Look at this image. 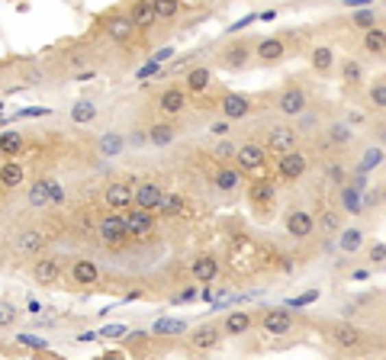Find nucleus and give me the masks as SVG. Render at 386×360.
Instances as JSON below:
<instances>
[{"instance_id":"obj_61","label":"nucleus","mask_w":386,"mask_h":360,"mask_svg":"<svg viewBox=\"0 0 386 360\" xmlns=\"http://www.w3.org/2000/svg\"><path fill=\"white\" fill-rule=\"evenodd\" d=\"M26 312H29V316H39V312H42V306H39V303H36V299H29V309H26Z\"/></svg>"},{"instance_id":"obj_16","label":"nucleus","mask_w":386,"mask_h":360,"mask_svg":"<svg viewBox=\"0 0 386 360\" xmlns=\"http://www.w3.org/2000/svg\"><path fill=\"white\" fill-rule=\"evenodd\" d=\"M187 87H178V84H171L165 87L161 94H158V110L165 113V116H178V113H184L187 110Z\"/></svg>"},{"instance_id":"obj_59","label":"nucleus","mask_w":386,"mask_h":360,"mask_svg":"<svg viewBox=\"0 0 386 360\" xmlns=\"http://www.w3.org/2000/svg\"><path fill=\"white\" fill-rule=\"evenodd\" d=\"M171 55H174V49H161V52H155V62H165Z\"/></svg>"},{"instance_id":"obj_14","label":"nucleus","mask_w":386,"mask_h":360,"mask_svg":"<svg viewBox=\"0 0 386 360\" xmlns=\"http://www.w3.org/2000/svg\"><path fill=\"white\" fill-rule=\"evenodd\" d=\"M219 110H222V119H245V116H251L254 113V100L251 97H245V94H222V100H219Z\"/></svg>"},{"instance_id":"obj_54","label":"nucleus","mask_w":386,"mask_h":360,"mask_svg":"<svg viewBox=\"0 0 386 360\" xmlns=\"http://www.w3.org/2000/svg\"><path fill=\"white\" fill-rule=\"evenodd\" d=\"M123 335H125V325H106L100 331V338H123Z\"/></svg>"},{"instance_id":"obj_39","label":"nucleus","mask_w":386,"mask_h":360,"mask_svg":"<svg viewBox=\"0 0 386 360\" xmlns=\"http://www.w3.org/2000/svg\"><path fill=\"white\" fill-rule=\"evenodd\" d=\"M184 206H187V200H184L180 193H165V196H161L158 212H161L165 219H174V216H180V212H184Z\"/></svg>"},{"instance_id":"obj_13","label":"nucleus","mask_w":386,"mask_h":360,"mask_svg":"<svg viewBox=\"0 0 386 360\" xmlns=\"http://www.w3.org/2000/svg\"><path fill=\"white\" fill-rule=\"evenodd\" d=\"M287 58V42H283L280 36H264L254 42V62L261 64H277Z\"/></svg>"},{"instance_id":"obj_29","label":"nucleus","mask_w":386,"mask_h":360,"mask_svg":"<svg viewBox=\"0 0 386 360\" xmlns=\"http://www.w3.org/2000/svg\"><path fill=\"white\" fill-rule=\"evenodd\" d=\"M13 248H16L20 255H39L42 248H45V235H42L39 229H23V232L16 235Z\"/></svg>"},{"instance_id":"obj_47","label":"nucleus","mask_w":386,"mask_h":360,"mask_svg":"<svg viewBox=\"0 0 386 360\" xmlns=\"http://www.w3.org/2000/svg\"><path fill=\"white\" fill-rule=\"evenodd\" d=\"M315 299H319V290H309V293H303V296L287 299V309H303V306H313Z\"/></svg>"},{"instance_id":"obj_50","label":"nucleus","mask_w":386,"mask_h":360,"mask_svg":"<svg viewBox=\"0 0 386 360\" xmlns=\"http://www.w3.org/2000/svg\"><path fill=\"white\" fill-rule=\"evenodd\" d=\"M155 331L158 335H165V331H174V335H178V331H187V325H184V322H174V318H161L155 325Z\"/></svg>"},{"instance_id":"obj_15","label":"nucleus","mask_w":386,"mask_h":360,"mask_svg":"<svg viewBox=\"0 0 386 360\" xmlns=\"http://www.w3.org/2000/svg\"><path fill=\"white\" fill-rule=\"evenodd\" d=\"M248 203L254 209H271L274 203H277V183L267 177L261 180H251L248 183Z\"/></svg>"},{"instance_id":"obj_41","label":"nucleus","mask_w":386,"mask_h":360,"mask_svg":"<svg viewBox=\"0 0 386 360\" xmlns=\"http://www.w3.org/2000/svg\"><path fill=\"white\" fill-rule=\"evenodd\" d=\"M351 26H354V29H361V32L374 29V26H376V7H364V10H354V13H351Z\"/></svg>"},{"instance_id":"obj_23","label":"nucleus","mask_w":386,"mask_h":360,"mask_svg":"<svg viewBox=\"0 0 386 360\" xmlns=\"http://www.w3.org/2000/svg\"><path fill=\"white\" fill-rule=\"evenodd\" d=\"M190 274L197 283H213L216 277H219V257L213 255H197L193 257V264H190Z\"/></svg>"},{"instance_id":"obj_25","label":"nucleus","mask_w":386,"mask_h":360,"mask_svg":"<svg viewBox=\"0 0 386 360\" xmlns=\"http://www.w3.org/2000/svg\"><path fill=\"white\" fill-rule=\"evenodd\" d=\"M100 280V267L91 261V257H77L71 264V283L77 286H94Z\"/></svg>"},{"instance_id":"obj_28","label":"nucleus","mask_w":386,"mask_h":360,"mask_svg":"<svg viewBox=\"0 0 386 360\" xmlns=\"http://www.w3.org/2000/svg\"><path fill=\"white\" fill-rule=\"evenodd\" d=\"M338 209L348 212V216H361L364 212V193L354 190L351 183L338 187Z\"/></svg>"},{"instance_id":"obj_19","label":"nucleus","mask_w":386,"mask_h":360,"mask_svg":"<svg viewBox=\"0 0 386 360\" xmlns=\"http://www.w3.org/2000/svg\"><path fill=\"white\" fill-rule=\"evenodd\" d=\"M161 196H165V190L158 187L155 180H142L136 187V209H148V212H158V206H161Z\"/></svg>"},{"instance_id":"obj_18","label":"nucleus","mask_w":386,"mask_h":360,"mask_svg":"<svg viewBox=\"0 0 386 360\" xmlns=\"http://www.w3.org/2000/svg\"><path fill=\"white\" fill-rule=\"evenodd\" d=\"M58 277H62V261H58V257L45 255L32 264V280H36L39 286H55L58 283Z\"/></svg>"},{"instance_id":"obj_9","label":"nucleus","mask_w":386,"mask_h":360,"mask_svg":"<svg viewBox=\"0 0 386 360\" xmlns=\"http://www.w3.org/2000/svg\"><path fill=\"white\" fill-rule=\"evenodd\" d=\"M132 203H136V190H132V183H129V180H113V183H106L104 206H110V212L132 209Z\"/></svg>"},{"instance_id":"obj_43","label":"nucleus","mask_w":386,"mask_h":360,"mask_svg":"<svg viewBox=\"0 0 386 360\" xmlns=\"http://www.w3.org/2000/svg\"><path fill=\"white\" fill-rule=\"evenodd\" d=\"M123 136H116V132H106L104 138H100V155H104V158H116V155H119V151H123Z\"/></svg>"},{"instance_id":"obj_7","label":"nucleus","mask_w":386,"mask_h":360,"mask_svg":"<svg viewBox=\"0 0 386 360\" xmlns=\"http://www.w3.org/2000/svg\"><path fill=\"white\" fill-rule=\"evenodd\" d=\"M267 155H271V151L264 149V145L245 142V145L235 149V168H239L241 174H258V170L267 168Z\"/></svg>"},{"instance_id":"obj_40","label":"nucleus","mask_w":386,"mask_h":360,"mask_svg":"<svg viewBox=\"0 0 386 360\" xmlns=\"http://www.w3.org/2000/svg\"><path fill=\"white\" fill-rule=\"evenodd\" d=\"M319 229H322V235H338L345 225H341V209H322V216H319Z\"/></svg>"},{"instance_id":"obj_5","label":"nucleus","mask_w":386,"mask_h":360,"mask_svg":"<svg viewBox=\"0 0 386 360\" xmlns=\"http://www.w3.org/2000/svg\"><path fill=\"white\" fill-rule=\"evenodd\" d=\"M283 232L290 235V238H296V242H306V238H313L315 232H319V222H315V216L309 209H290L287 216H283Z\"/></svg>"},{"instance_id":"obj_3","label":"nucleus","mask_w":386,"mask_h":360,"mask_svg":"<svg viewBox=\"0 0 386 360\" xmlns=\"http://www.w3.org/2000/svg\"><path fill=\"white\" fill-rule=\"evenodd\" d=\"M274 106H277L280 116L300 119V116H306V110H309V94H306V87H300V84H287L280 94H277Z\"/></svg>"},{"instance_id":"obj_49","label":"nucleus","mask_w":386,"mask_h":360,"mask_svg":"<svg viewBox=\"0 0 386 360\" xmlns=\"http://www.w3.org/2000/svg\"><path fill=\"white\" fill-rule=\"evenodd\" d=\"M325 174H328V180H332L335 187H345V183H348V170L341 168V164H328V170H325Z\"/></svg>"},{"instance_id":"obj_2","label":"nucleus","mask_w":386,"mask_h":360,"mask_svg":"<svg viewBox=\"0 0 386 360\" xmlns=\"http://www.w3.org/2000/svg\"><path fill=\"white\" fill-rule=\"evenodd\" d=\"M264 149L271 155H277V158L293 149H300V129L290 126V123H271L264 129Z\"/></svg>"},{"instance_id":"obj_51","label":"nucleus","mask_w":386,"mask_h":360,"mask_svg":"<svg viewBox=\"0 0 386 360\" xmlns=\"http://www.w3.org/2000/svg\"><path fill=\"white\" fill-rule=\"evenodd\" d=\"M16 341H20V344H26V348H39V350L49 348V341H45V338H36V335H29V331L16 335Z\"/></svg>"},{"instance_id":"obj_38","label":"nucleus","mask_w":386,"mask_h":360,"mask_svg":"<svg viewBox=\"0 0 386 360\" xmlns=\"http://www.w3.org/2000/svg\"><path fill=\"white\" fill-rule=\"evenodd\" d=\"M97 119V103H91V100H77V103L71 106V123H77V126H91Z\"/></svg>"},{"instance_id":"obj_42","label":"nucleus","mask_w":386,"mask_h":360,"mask_svg":"<svg viewBox=\"0 0 386 360\" xmlns=\"http://www.w3.org/2000/svg\"><path fill=\"white\" fill-rule=\"evenodd\" d=\"M20 151H23V136L16 129L0 136V155H20Z\"/></svg>"},{"instance_id":"obj_57","label":"nucleus","mask_w":386,"mask_h":360,"mask_svg":"<svg viewBox=\"0 0 386 360\" xmlns=\"http://www.w3.org/2000/svg\"><path fill=\"white\" fill-rule=\"evenodd\" d=\"M190 299H197V290H193V286H187L184 293H178V296H174V303H190Z\"/></svg>"},{"instance_id":"obj_24","label":"nucleus","mask_w":386,"mask_h":360,"mask_svg":"<svg viewBox=\"0 0 386 360\" xmlns=\"http://www.w3.org/2000/svg\"><path fill=\"white\" fill-rule=\"evenodd\" d=\"M129 16H132V23H136V29L148 32L158 23L155 0H132V10H129Z\"/></svg>"},{"instance_id":"obj_26","label":"nucleus","mask_w":386,"mask_h":360,"mask_svg":"<svg viewBox=\"0 0 386 360\" xmlns=\"http://www.w3.org/2000/svg\"><path fill=\"white\" fill-rule=\"evenodd\" d=\"M364 242H367V232L361 229V225H348V229H341L338 232V248H341V255H357L361 248H364Z\"/></svg>"},{"instance_id":"obj_8","label":"nucleus","mask_w":386,"mask_h":360,"mask_svg":"<svg viewBox=\"0 0 386 360\" xmlns=\"http://www.w3.org/2000/svg\"><path fill=\"white\" fill-rule=\"evenodd\" d=\"M219 62H222V68H229V71H245V68L254 62V42H245V39L229 42L219 52Z\"/></svg>"},{"instance_id":"obj_64","label":"nucleus","mask_w":386,"mask_h":360,"mask_svg":"<svg viewBox=\"0 0 386 360\" xmlns=\"http://www.w3.org/2000/svg\"><path fill=\"white\" fill-rule=\"evenodd\" d=\"M209 3H213V0H209Z\"/></svg>"},{"instance_id":"obj_31","label":"nucleus","mask_w":386,"mask_h":360,"mask_svg":"<svg viewBox=\"0 0 386 360\" xmlns=\"http://www.w3.org/2000/svg\"><path fill=\"white\" fill-rule=\"evenodd\" d=\"M309 64H313L315 75H328L335 68V49L332 45H313L309 49Z\"/></svg>"},{"instance_id":"obj_46","label":"nucleus","mask_w":386,"mask_h":360,"mask_svg":"<svg viewBox=\"0 0 386 360\" xmlns=\"http://www.w3.org/2000/svg\"><path fill=\"white\" fill-rule=\"evenodd\" d=\"M16 316H20V309L13 306V303H3V299H0V329H10L13 322H16Z\"/></svg>"},{"instance_id":"obj_56","label":"nucleus","mask_w":386,"mask_h":360,"mask_svg":"<svg viewBox=\"0 0 386 360\" xmlns=\"http://www.w3.org/2000/svg\"><path fill=\"white\" fill-rule=\"evenodd\" d=\"M348 10H364V7H374V0H341Z\"/></svg>"},{"instance_id":"obj_36","label":"nucleus","mask_w":386,"mask_h":360,"mask_svg":"<svg viewBox=\"0 0 386 360\" xmlns=\"http://www.w3.org/2000/svg\"><path fill=\"white\" fill-rule=\"evenodd\" d=\"M174 138H178V126H174V123H155V126L148 129V142H152L155 149H167Z\"/></svg>"},{"instance_id":"obj_48","label":"nucleus","mask_w":386,"mask_h":360,"mask_svg":"<svg viewBox=\"0 0 386 360\" xmlns=\"http://www.w3.org/2000/svg\"><path fill=\"white\" fill-rule=\"evenodd\" d=\"M367 257H370V264H386V242H374L367 248Z\"/></svg>"},{"instance_id":"obj_10","label":"nucleus","mask_w":386,"mask_h":360,"mask_svg":"<svg viewBox=\"0 0 386 360\" xmlns=\"http://www.w3.org/2000/svg\"><path fill=\"white\" fill-rule=\"evenodd\" d=\"M104 29H106V36H110L113 42L125 45L129 39H132V36H136V23H132V16H129V13L113 10V13H106Z\"/></svg>"},{"instance_id":"obj_33","label":"nucleus","mask_w":386,"mask_h":360,"mask_svg":"<svg viewBox=\"0 0 386 360\" xmlns=\"http://www.w3.org/2000/svg\"><path fill=\"white\" fill-rule=\"evenodd\" d=\"M364 77H367V68H364V62H357V58H345L341 62V84L345 87H361L364 84Z\"/></svg>"},{"instance_id":"obj_11","label":"nucleus","mask_w":386,"mask_h":360,"mask_svg":"<svg viewBox=\"0 0 386 360\" xmlns=\"http://www.w3.org/2000/svg\"><path fill=\"white\" fill-rule=\"evenodd\" d=\"M125 229H129V238H136V242H142V238H152V232H155V216L148 209H125Z\"/></svg>"},{"instance_id":"obj_45","label":"nucleus","mask_w":386,"mask_h":360,"mask_svg":"<svg viewBox=\"0 0 386 360\" xmlns=\"http://www.w3.org/2000/svg\"><path fill=\"white\" fill-rule=\"evenodd\" d=\"M213 158L219 161V164H226V161H235V145L232 142H216V149H213Z\"/></svg>"},{"instance_id":"obj_37","label":"nucleus","mask_w":386,"mask_h":360,"mask_svg":"<svg viewBox=\"0 0 386 360\" xmlns=\"http://www.w3.org/2000/svg\"><path fill=\"white\" fill-rule=\"evenodd\" d=\"M29 206H52V177L32 180V187H29Z\"/></svg>"},{"instance_id":"obj_12","label":"nucleus","mask_w":386,"mask_h":360,"mask_svg":"<svg viewBox=\"0 0 386 360\" xmlns=\"http://www.w3.org/2000/svg\"><path fill=\"white\" fill-rule=\"evenodd\" d=\"M293 316H290V309H267L261 316V329L264 335H271V338H283V335H290L293 331Z\"/></svg>"},{"instance_id":"obj_1","label":"nucleus","mask_w":386,"mask_h":360,"mask_svg":"<svg viewBox=\"0 0 386 360\" xmlns=\"http://www.w3.org/2000/svg\"><path fill=\"white\" fill-rule=\"evenodd\" d=\"M325 338L332 341L338 350H361L367 341V331L348 318H338V322H328L325 325Z\"/></svg>"},{"instance_id":"obj_6","label":"nucleus","mask_w":386,"mask_h":360,"mask_svg":"<svg viewBox=\"0 0 386 360\" xmlns=\"http://www.w3.org/2000/svg\"><path fill=\"white\" fill-rule=\"evenodd\" d=\"M97 235L106 248H123L129 242V229H125V216L123 212H106L100 225H97Z\"/></svg>"},{"instance_id":"obj_4","label":"nucleus","mask_w":386,"mask_h":360,"mask_svg":"<svg viewBox=\"0 0 386 360\" xmlns=\"http://www.w3.org/2000/svg\"><path fill=\"white\" fill-rule=\"evenodd\" d=\"M306 170H309V155H306L303 149H293L277 158L274 174H277V180H283V183H296V180L306 177Z\"/></svg>"},{"instance_id":"obj_60","label":"nucleus","mask_w":386,"mask_h":360,"mask_svg":"<svg viewBox=\"0 0 386 360\" xmlns=\"http://www.w3.org/2000/svg\"><path fill=\"white\" fill-rule=\"evenodd\" d=\"M91 77H97L94 71H77V75H74V81H91Z\"/></svg>"},{"instance_id":"obj_22","label":"nucleus","mask_w":386,"mask_h":360,"mask_svg":"<svg viewBox=\"0 0 386 360\" xmlns=\"http://www.w3.org/2000/svg\"><path fill=\"white\" fill-rule=\"evenodd\" d=\"M241 180H245V174L235 164H219V170L213 174V187L219 193H235L241 187Z\"/></svg>"},{"instance_id":"obj_34","label":"nucleus","mask_w":386,"mask_h":360,"mask_svg":"<svg viewBox=\"0 0 386 360\" xmlns=\"http://www.w3.org/2000/svg\"><path fill=\"white\" fill-rule=\"evenodd\" d=\"M209 84H213V71H209L206 64H197V68H190V71H187V81H184L187 94H203Z\"/></svg>"},{"instance_id":"obj_53","label":"nucleus","mask_w":386,"mask_h":360,"mask_svg":"<svg viewBox=\"0 0 386 360\" xmlns=\"http://www.w3.org/2000/svg\"><path fill=\"white\" fill-rule=\"evenodd\" d=\"M348 183H351V187H354V190L367 193V183H370V180H367V174H361V170H357L354 177H348Z\"/></svg>"},{"instance_id":"obj_55","label":"nucleus","mask_w":386,"mask_h":360,"mask_svg":"<svg viewBox=\"0 0 386 360\" xmlns=\"http://www.w3.org/2000/svg\"><path fill=\"white\" fill-rule=\"evenodd\" d=\"M64 203V190H62V183L58 180H52V206H62Z\"/></svg>"},{"instance_id":"obj_17","label":"nucleus","mask_w":386,"mask_h":360,"mask_svg":"<svg viewBox=\"0 0 386 360\" xmlns=\"http://www.w3.org/2000/svg\"><path fill=\"white\" fill-rule=\"evenodd\" d=\"M251 329H254V316H251L248 309H235V312H229V316L222 318V335L226 338H241Z\"/></svg>"},{"instance_id":"obj_58","label":"nucleus","mask_w":386,"mask_h":360,"mask_svg":"<svg viewBox=\"0 0 386 360\" xmlns=\"http://www.w3.org/2000/svg\"><path fill=\"white\" fill-rule=\"evenodd\" d=\"M100 360H125V354H119V350H106V354H100Z\"/></svg>"},{"instance_id":"obj_35","label":"nucleus","mask_w":386,"mask_h":360,"mask_svg":"<svg viewBox=\"0 0 386 360\" xmlns=\"http://www.w3.org/2000/svg\"><path fill=\"white\" fill-rule=\"evenodd\" d=\"M364 100L370 110H376V113H386V77H376V81H370L364 90Z\"/></svg>"},{"instance_id":"obj_52","label":"nucleus","mask_w":386,"mask_h":360,"mask_svg":"<svg viewBox=\"0 0 386 360\" xmlns=\"http://www.w3.org/2000/svg\"><path fill=\"white\" fill-rule=\"evenodd\" d=\"M209 132H213L216 138H226L232 132V119H216V123L209 126Z\"/></svg>"},{"instance_id":"obj_32","label":"nucleus","mask_w":386,"mask_h":360,"mask_svg":"<svg viewBox=\"0 0 386 360\" xmlns=\"http://www.w3.org/2000/svg\"><path fill=\"white\" fill-rule=\"evenodd\" d=\"M23 180H26V170H23L20 161H3L0 164V187L3 190H16V187H23Z\"/></svg>"},{"instance_id":"obj_30","label":"nucleus","mask_w":386,"mask_h":360,"mask_svg":"<svg viewBox=\"0 0 386 360\" xmlns=\"http://www.w3.org/2000/svg\"><path fill=\"white\" fill-rule=\"evenodd\" d=\"M361 45H364V52L370 55V58H386V26H374V29H367L364 39H361Z\"/></svg>"},{"instance_id":"obj_44","label":"nucleus","mask_w":386,"mask_h":360,"mask_svg":"<svg viewBox=\"0 0 386 360\" xmlns=\"http://www.w3.org/2000/svg\"><path fill=\"white\" fill-rule=\"evenodd\" d=\"M155 13L158 20H174L180 13V0H155Z\"/></svg>"},{"instance_id":"obj_27","label":"nucleus","mask_w":386,"mask_h":360,"mask_svg":"<svg viewBox=\"0 0 386 360\" xmlns=\"http://www.w3.org/2000/svg\"><path fill=\"white\" fill-rule=\"evenodd\" d=\"M325 136H328V142H332L335 149H348L354 142V126L348 119H332L328 129H325Z\"/></svg>"},{"instance_id":"obj_63","label":"nucleus","mask_w":386,"mask_h":360,"mask_svg":"<svg viewBox=\"0 0 386 360\" xmlns=\"http://www.w3.org/2000/svg\"><path fill=\"white\" fill-rule=\"evenodd\" d=\"M380 200H383V203H386V187H383V190H380Z\"/></svg>"},{"instance_id":"obj_20","label":"nucleus","mask_w":386,"mask_h":360,"mask_svg":"<svg viewBox=\"0 0 386 360\" xmlns=\"http://www.w3.org/2000/svg\"><path fill=\"white\" fill-rule=\"evenodd\" d=\"M219 341H222L219 325H197V329L190 331V348L193 350H213V348H219Z\"/></svg>"},{"instance_id":"obj_21","label":"nucleus","mask_w":386,"mask_h":360,"mask_svg":"<svg viewBox=\"0 0 386 360\" xmlns=\"http://www.w3.org/2000/svg\"><path fill=\"white\" fill-rule=\"evenodd\" d=\"M376 168H386V149L380 142H367L364 149H361V158H357V170L370 174Z\"/></svg>"},{"instance_id":"obj_62","label":"nucleus","mask_w":386,"mask_h":360,"mask_svg":"<svg viewBox=\"0 0 386 360\" xmlns=\"http://www.w3.org/2000/svg\"><path fill=\"white\" fill-rule=\"evenodd\" d=\"M376 129H380V132H376V142L386 149V126H376Z\"/></svg>"}]
</instances>
